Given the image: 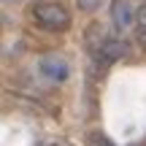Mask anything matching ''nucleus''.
Listing matches in <instances>:
<instances>
[{"instance_id": "nucleus-4", "label": "nucleus", "mask_w": 146, "mask_h": 146, "mask_svg": "<svg viewBox=\"0 0 146 146\" xmlns=\"http://www.w3.org/2000/svg\"><path fill=\"white\" fill-rule=\"evenodd\" d=\"M111 19H114L116 30H127L135 25V11L127 0H114L111 3Z\"/></svg>"}, {"instance_id": "nucleus-1", "label": "nucleus", "mask_w": 146, "mask_h": 146, "mask_svg": "<svg viewBox=\"0 0 146 146\" xmlns=\"http://www.w3.org/2000/svg\"><path fill=\"white\" fill-rule=\"evenodd\" d=\"M33 19L38 27L49 33H65L70 27V11L57 0H43V3L33 5Z\"/></svg>"}, {"instance_id": "nucleus-3", "label": "nucleus", "mask_w": 146, "mask_h": 146, "mask_svg": "<svg viewBox=\"0 0 146 146\" xmlns=\"http://www.w3.org/2000/svg\"><path fill=\"white\" fill-rule=\"evenodd\" d=\"M38 73H41L46 81H65V78L70 76V65L65 57H60V54H49V57H41V62H38Z\"/></svg>"}, {"instance_id": "nucleus-5", "label": "nucleus", "mask_w": 146, "mask_h": 146, "mask_svg": "<svg viewBox=\"0 0 146 146\" xmlns=\"http://www.w3.org/2000/svg\"><path fill=\"white\" fill-rule=\"evenodd\" d=\"M135 25H138V33H141V38H146V5L135 14Z\"/></svg>"}, {"instance_id": "nucleus-2", "label": "nucleus", "mask_w": 146, "mask_h": 146, "mask_svg": "<svg viewBox=\"0 0 146 146\" xmlns=\"http://www.w3.org/2000/svg\"><path fill=\"white\" fill-rule=\"evenodd\" d=\"M92 52H95V57L103 60V62H116V60H122V57L130 54V46H127V41L100 35L98 41H92Z\"/></svg>"}, {"instance_id": "nucleus-6", "label": "nucleus", "mask_w": 146, "mask_h": 146, "mask_svg": "<svg viewBox=\"0 0 146 146\" xmlns=\"http://www.w3.org/2000/svg\"><path fill=\"white\" fill-rule=\"evenodd\" d=\"M76 5H78L81 11H87V14H92V11H98L100 0H76Z\"/></svg>"}, {"instance_id": "nucleus-7", "label": "nucleus", "mask_w": 146, "mask_h": 146, "mask_svg": "<svg viewBox=\"0 0 146 146\" xmlns=\"http://www.w3.org/2000/svg\"><path fill=\"white\" fill-rule=\"evenodd\" d=\"M89 143L92 146H111V141L103 135V133H92V135H89Z\"/></svg>"}]
</instances>
